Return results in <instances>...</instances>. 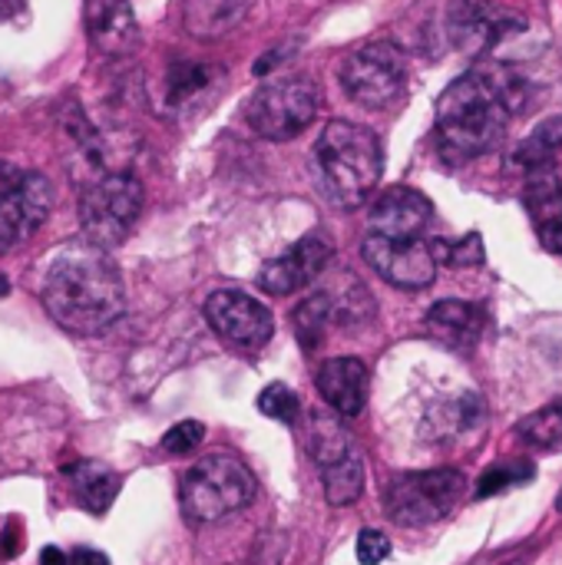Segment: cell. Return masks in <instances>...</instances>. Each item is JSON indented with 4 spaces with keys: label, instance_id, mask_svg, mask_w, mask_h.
<instances>
[{
    "label": "cell",
    "instance_id": "3957f363",
    "mask_svg": "<svg viewBox=\"0 0 562 565\" xmlns=\"http://www.w3.org/2000/svg\"><path fill=\"white\" fill-rule=\"evenodd\" d=\"M315 169L325 195L341 209L364 205L384 172V152L368 126L331 119L315 142Z\"/></svg>",
    "mask_w": 562,
    "mask_h": 565
},
{
    "label": "cell",
    "instance_id": "836d02e7",
    "mask_svg": "<svg viewBox=\"0 0 562 565\" xmlns=\"http://www.w3.org/2000/svg\"><path fill=\"white\" fill-rule=\"evenodd\" d=\"M70 565H109V559L103 553H96V550H73Z\"/></svg>",
    "mask_w": 562,
    "mask_h": 565
},
{
    "label": "cell",
    "instance_id": "ffe728a7",
    "mask_svg": "<svg viewBox=\"0 0 562 565\" xmlns=\"http://www.w3.org/2000/svg\"><path fill=\"white\" fill-rule=\"evenodd\" d=\"M325 480V500L331 507H351L361 500L364 493V457L358 450H351L344 460L331 463L321 470Z\"/></svg>",
    "mask_w": 562,
    "mask_h": 565
},
{
    "label": "cell",
    "instance_id": "7a4b0ae2",
    "mask_svg": "<svg viewBox=\"0 0 562 565\" xmlns=\"http://www.w3.org/2000/svg\"><path fill=\"white\" fill-rule=\"evenodd\" d=\"M46 315L76 338H93L113 328L126 311V285L106 248L79 238L56 252L43 275Z\"/></svg>",
    "mask_w": 562,
    "mask_h": 565
},
{
    "label": "cell",
    "instance_id": "83f0119b",
    "mask_svg": "<svg viewBox=\"0 0 562 565\" xmlns=\"http://www.w3.org/2000/svg\"><path fill=\"white\" fill-rule=\"evenodd\" d=\"M258 411L278 424H295L298 420V394L288 384H268L258 394Z\"/></svg>",
    "mask_w": 562,
    "mask_h": 565
},
{
    "label": "cell",
    "instance_id": "ac0fdd59",
    "mask_svg": "<svg viewBox=\"0 0 562 565\" xmlns=\"http://www.w3.org/2000/svg\"><path fill=\"white\" fill-rule=\"evenodd\" d=\"M427 328L450 348H474L484 334V311L470 301H437L427 311Z\"/></svg>",
    "mask_w": 562,
    "mask_h": 565
},
{
    "label": "cell",
    "instance_id": "4dcf8cb0",
    "mask_svg": "<svg viewBox=\"0 0 562 565\" xmlns=\"http://www.w3.org/2000/svg\"><path fill=\"white\" fill-rule=\"evenodd\" d=\"M391 556V540L378 530H361L358 536V563L361 565H381Z\"/></svg>",
    "mask_w": 562,
    "mask_h": 565
},
{
    "label": "cell",
    "instance_id": "f1b7e54d",
    "mask_svg": "<svg viewBox=\"0 0 562 565\" xmlns=\"http://www.w3.org/2000/svg\"><path fill=\"white\" fill-rule=\"evenodd\" d=\"M530 477H533V467L523 463V460L507 463V467H494V470H487V477L477 483V500L497 497V493H503V490L513 487V483H527Z\"/></svg>",
    "mask_w": 562,
    "mask_h": 565
},
{
    "label": "cell",
    "instance_id": "6da1fadb",
    "mask_svg": "<svg viewBox=\"0 0 562 565\" xmlns=\"http://www.w3.org/2000/svg\"><path fill=\"white\" fill-rule=\"evenodd\" d=\"M523 99V79L507 70H474L454 79L437 99L441 159L447 166H467L497 149Z\"/></svg>",
    "mask_w": 562,
    "mask_h": 565
},
{
    "label": "cell",
    "instance_id": "9a60e30c",
    "mask_svg": "<svg viewBox=\"0 0 562 565\" xmlns=\"http://www.w3.org/2000/svg\"><path fill=\"white\" fill-rule=\"evenodd\" d=\"M318 391L338 417H358L368 404L371 374L361 358H331L318 371Z\"/></svg>",
    "mask_w": 562,
    "mask_h": 565
},
{
    "label": "cell",
    "instance_id": "7402d4cb",
    "mask_svg": "<svg viewBox=\"0 0 562 565\" xmlns=\"http://www.w3.org/2000/svg\"><path fill=\"white\" fill-rule=\"evenodd\" d=\"M335 318V298L318 291L311 298H305L295 311H291V328H295V338L301 341L305 351H315L325 338V328L328 321Z\"/></svg>",
    "mask_w": 562,
    "mask_h": 565
},
{
    "label": "cell",
    "instance_id": "603a6c76",
    "mask_svg": "<svg viewBox=\"0 0 562 565\" xmlns=\"http://www.w3.org/2000/svg\"><path fill=\"white\" fill-rule=\"evenodd\" d=\"M527 209L537 222L556 215L562 209V175L556 162L527 172Z\"/></svg>",
    "mask_w": 562,
    "mask_h": 565
},
{
    "label": "cell",
    "instance_id": "4316f807",
    "mask_svg": "<svg viewBox=\"0 0 562 565\" xmlns=\"http://www.w3.org/2000/svg\"><path fill=\"white\" fill-rule=\"evenodd\" d=\"M434 252H437V262L450 265V268H477V265H484V242H480L477 232L464 235L460 242L434 238Z\"/></svg>",
    "mask_w": 562,
    "mask_h": 565
},
{
    "label": "cell",
    "instance_id": "ba28073f",
    "mask_svg": "<svg viewBox=\"0 0 562 565\" xmlns=\"http://www.w3.org/2000/svg\"><path fill=\"white\" fill-rule=\"evenodd\" d=\"M344 93L364 109H388L404 96L407 56L397 43L374 40L358 46L341 66Z\"/></svg>",
    "mask_w": 562,
    "mask_h": 565
},
{
    "label": "cell",
    "instance_id": "8fae6325",
    "mask_svg": "<svg viewBox=\"0 0 562 565\" xmlns=\"http://www.w3.org/2000/svg\"><path fill=\"white\" fill-rule=\"evenodd\" d=\"M205 321L222 341L242 351H258L275 334V318L268 305L235 288H222L205 298Z\"/></svg>",
    "mask_w": 562,
    "mask_h": 565
},
{
    "label": "cell",
    "instance_id": "9c48e42d",
    "mask_svg": "<svg viewBox=\"0 0 562 565\" xmlns=\"http://www.w3.org/2000/svg\"><path fill=\"white\" fill-rule=\"evenodd\" d=\"M361 255L364 262L394 288H407V291H417V288H427L434 285L437 278V252H434V238H384V235H374L368 232L364 245H361Z\"/></svg>",
    "mask_w": 562,
    "mask_h": 565
},
{
    "label": "cell",
    "instance_id": "52a82bcc",
    "mask_svg": "<svg viewBox=\"0 0 562 565\" xmlns=\"http://www.w3.org/2000/svg\"><path fill=\"white\" fill-rule=\"evenodd\" d=\"M467 480L454 467L421 470V473H401L388 483L384 507L388 516L401 526H431L447 520L457 503L464 500Z\"/></svg>",
    "mask_w": 562,
    "mask_h": 565
},
{
    "label": "cell",
    "instance_id": "30bf717a",
    "mask_svg": "<svg viewBox=\"0 0 562 565\" xmlns=\"http://www.w3.org/2000/svg\"><path fill=\"white\" fill-rule=\"evenodd\" d=\"M53 189L40 172H10L0 182V255L26 242L50 215Z\"/></svg>",
    "mask_w": 562,
    "mask_h": 565
},
{
    "label": "cell",
    "instance_id": "484cf974",
    "mask_svg": "<svg viewBox=\"0 0 562 565\" xmlns=\"http://www.w3.org/2000/svg\"><path fill=\"white\" fill-rule=\"evenodd\" d=\"M212 79V70L202 66V63H192V60H179L169 66L166 73V93H169V103H185L192 99L199 89H205Z\"/></svg>",
    "mask_w": 562,
    "mask_h": 565
},
{
    "label": "cell",
    "instance_id": "44dd1931",
    "mask_svg": "<svg viewBox=\"0 0 562 565\" xmlns=\"http://www.w3.org/2000/svg\"><path fill=\"white\" fill-rule=\"evenodd\" d=\"M562 146V116H550V119H543L520 146H517V152H513V166L517 169H527V172H533V169H540V166H553V159H556V152H560Z\"/></svg>",
    "mask_w": 562,
    "mask_h": 565
},
{
    "label": "cell",
    "instance_id": "5b68a950",
    "mask_svg": "<svg viewBox=\"0 0 562 565\" xmlns=\"http://www.w3.org/2000/svg\"><path fill=\"white\" fill-rule=\"evenodd\" d=\"M142 212V182L132 172H103L79 195L83 238L99 248H116L129 238Z\"/></svg>",
    "mask_w": 562,
    "mask_h": 565
},
{
    "label": "cell",
    "instance_id": "e0dca14e",
    "mask_svg": "<svg viewBox=\"0 0 562 565\" xmlns=\"http://www.w3.org/2000/svg\"><path fill=\"white\" fill-rule=\"evenodd\" d=\"M63 477L70 480L73 500L93 516H103L113 507V500H116V493L123 487L119 473H113L109 467L93 463V460H76V463L63 467Z\"/></svg>",
    "mask_w": 562,
    "mask_h": 565
},
{
    "label": "cell",
    "instance_id": "d590c367",
    "mask_svg": "<svg viewBox=\"0 0 562 565\" xmlns=\"http://www.w3.org/2000/svg\"><path fill=\"white\" fill-rule=\"evenodd\" d=\"M7 291H10V281H7V278L0 275V298H7Z\"/></svg>",
    "mask_w": 562,
    "mask_h": 565
},
{
    "label": "cell",
    "instance_id": "1f68e13d",
    "mask_svg": "<svg viewBox=\"0 0 562 565\" xmlns=\"http://www.w3.org/2000/svg\"><path fill=\"white\" fill-rule=\"evenodd\" d=\"M20 553H23V530H20L17 520H10V523L0 530V563L13 559V556H20Z\"/></svg>",
    "mask_w": 562,
    "mask_h": 565
},
{
    "label": "cell",
    "instance_id": "cb8c5ba5",
    "mask_svg": "<svg viewBox=\"0 0 562 565\" xmlns=\"http://www.w3.org/2000/svg\"><path fill=\"white\" fill-rule=\"evenodd\" d=\"M517 437L530 447L550 450L562 444V404H547L517 424Z\"/></svg>",
    "mask_w": 562,
    "mask_h": 565
},
{
    "label": "cell",
    "instance_id": "e575fe53",
    "mask_svg": "<svg viewBox=\"0 0 562 565\" xmlns=\"http://www.w3.org/2000/svg\"><path fill=\"white\" fill-rule=\"evenodd\" d=\"M20 7H23V0H0V20L17 17V13H20Z\"/></svg>",
    "mask_w": 562,
    "mask_h": 565
},
{
    "label": "cell",
    "instance_id": "7c38bea8",
    "mask_svg": "<svg viewBox=\"0 0 562 565\" xmlns=\"http://www.w3.org/2000/svg\"><path fill=\"white\" fill-rule=\"evenodd\" d=\"M527 23L513 10L494 0H450L447 3V33L450 43L470 56H480L500 46L510 33H520Z\"/></svg>",
    "mask_w": 562,
    "mask_h": 565
},
{
    "label": "cell",
    "instance_id": "5bb4252c",
    "mask_svg": "<svg viewBox=\"0 0 562 565\" xmlns=\"http://www.w3.org/2000/svg\"><path fill=\"white\" fill-rule=\"evenodd\" d=\"M431 199L411 185H391V189H381L374 199H371V209H368V222H371V232L374 235H384V238H417L424 235L427 222H431Z\"/></svg>",
    "mask_w": 562,
    "mask_h": 565
},
{
    "label": "cell",
    "instance_id": "d4e9b609",
    "mask_svg": "<svg viewBox=\"0 0 562 565\" xmlns=\"http://www.w3.org/2000/svg\"><path fill=\"white\" fill-rule=\"evenodd\" d=\"M245 0H185V23L195 33H215L225 30L238 13Z\"/></svg>",
    "mask_w": 562,
    "mask_h": 565
},
{
    "label": "cell",
    "instance_id": "277c9868",
    "mask_svg": "<svg viewBox=\"0 0 562 565\" xmlns=\"http://www.w3.org/2000/svg\"><path fill=\"white\" fill-rule=\"evenodd\" d=\"M255 490L258 483L242 460L229 454H212L182 473L179 500L182 513L192 523H215L245 510L255 500Z\"/></svg>",
    "mask_w": 562,
    "mask_h": 565
},
{
    "label": "cell",
    "instance_id": "f546056e",
    "mask_svg": "<svg viewBox=\"0 0 562 565\" xmlns=\"http://www.w3.org/2000/svg\"><path fill=\"white\" fill-rule=\"evenodd\" d=\"M202 440H205V427L199 420H182V424H176V427L166 430L162 450L172 454V457H189Z\"/></svg>",
    "mask_w": 562,
    "mask_h": 565
},
{
    "label": "cell",
    "instance_id": "2e32d148",
    "mask_svg": "<svg viewBox=\"0 0 562 565\" xmlns=\"http://www.w3.org/2000/svg\"><path fill=\"white\" fill-rule=\"evenodd\" d=\"M86 30L89 43L106 56H126L139 40L129 0H86Z\"/></svg>",
    "mask_w": 562,
    "mask_h": 565
},
{
    "label": "cell",
    "instance_id": "4fadbf2b",
    "mask_svg": "<svg viewBox=\"0 0 562 565\" xmlns=\"http://www.w3.org/2000/svg\"><path fill=\"white\" fill-rule=\"evenodd\" d=\"M328 262H331V242L325 235H305L288 252H282L278 258L262 265L255 281L262 291L285 298V295L308 288L328 268Z\"/></svg>",
    "mask_w": 562,
    "mask_h": 565
},
{
    "label": "cell",
    "instance_id": "d6a6232c",
    "mask_svg": "<svg viewBox=\"0 0 562 565\" xmlns=\"http://www.w3.org/2000/svg\"><path fill=\"white\" fill-rule=\"evenodd\" d=\"M537 228H540V242H543L550 252L562 255V209L556 212V215H550V218L537 222Z\"/></svg>",
    "mask_w": 562,
    "mask_h": 565
},
{
    "label": "cell",
    "instance_id": "d6986e66",
    "mask_svg": "<svg viewBox=\"0 0 562 565\" xmlns=\"http://www.w3.org/2000/svg\"><path fill=\"white\" fill-rule=\"evenodd\" d=\"M305 447L311 454V460L318 463V470L344 460L354 447V437L348 434V427L341 424V417L328 414V411H311L308 424H305Z\"/></svg>",
    "mask_w": 562,
    "mask_h": 565
},
{
    "label": "cell",
    "instance_id": "8992f818",
    "mask_svg": "<svg viewBox=\"0 0 562 565\" xmlns=\"http://www.w3.org/2000/svg\"><path fill=\"white\" fill-rule=\"evenodd\" d=\"M321 109V89L311 76H275L262 83L248 103V126L272 142L305 132Z\"/></svg>",
    "mask_w": 562,
    "mask_h": 565
},
{
    "label": "cell",
    "instance_id": "8d00e7d4",
    "mask_svg": "<svg viewBox=\"0 0 562 565\" xmlns=\"http://www.w3.org/2000/svg\"><path fill=\"white\" fill-rule=\"evenodd\" d=\"M556 507H560V513H562V493H560V500H556Z\"/></svg>",
    "mask_w": 562,
    "mask_h": 565
}]
</instances>
